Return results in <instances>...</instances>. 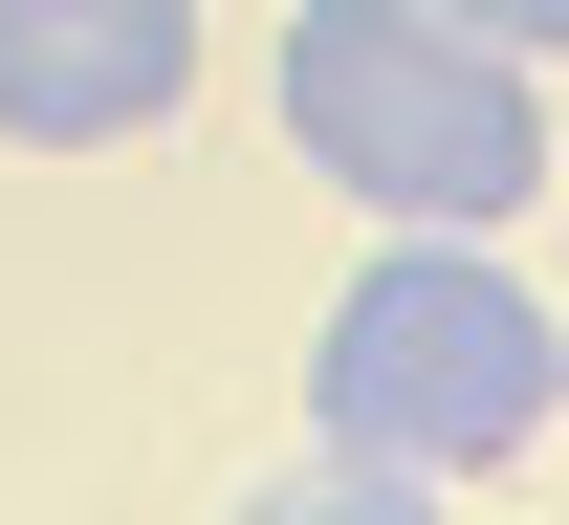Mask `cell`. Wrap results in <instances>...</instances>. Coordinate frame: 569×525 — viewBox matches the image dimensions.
Returning a JSON list of instances; mask_svg holds the SVG:
<instances>
[{
    "instance_id": "cell-1",
    "label": "cell",
    "mask_w": 569,
    "mask_h": 525,
    "mask_svg": "<svg viewBox=\"0 0 569 525\" xmlns=\"http://www.w3.org/2000/svg\"><path fill=\"white\" fill-rule=\"evenodd\" d=\"M548 416H569V329H548L526 263H482V220H395L329 285V329H307V438H351V460L482 482Z\"/></svg>"
},
{
    "instance_id": "cell-2",
    "label": "cell",
    "mask_w": 569,
    "mask_h": 525,
    "mask_svg": "<svg viewBox=\"0 0 569 525\" xmlns=\"http://www.w3.org/2000/svg\"><path fill=\"white\" fill-rule=\"evenodd\" d=\"M284 153L372 220H526L548 198V67L438 0H284Z\"/></svg>"
},
{
    "instance_id": "cell-3",
    "label": "cell",
    "mask_w": 569,
    "mask_h": 525,
    "mask_svg": "<svg viewBox=\"0 0 569 525\" xmlns=\"http://www.w3.org/2000/svg\"><path fill=\"white\" fill-rule=\"evenodd\" d=\"M198 110V0H0V153H132Z\"/></svg>"
},
{
    "instance_id": "cell-4",
    "label": "cell",
    "mask_w": 569,
    "mask_h": 525,
    "mask_svg": "<svg viewBox=\"0 0 569 525\" xmlns=\"http://www.w3.org/2000/svg\"><path fill=\"white\" fill-rule=\"evenodd\" d=\"M219 525H438V482H417V460H351V438H307L284 482H241Z\"/></svg>"
},
{
    "instance_id": "cell-5",
    "label": "cell",
    "mask_w": 569,
    "mask_h": 525,
    "mask_svg": "<svg viewBox=\"0 0 569 525\" xmlns=\"http://www.w3.org/2000/svg\"><path fill=\"white\" fill-rule=\"evenodd\" d=\"M438 22H482V44H526V67L569 44V0H438Z\"/></svg>"
}]
</instances>
